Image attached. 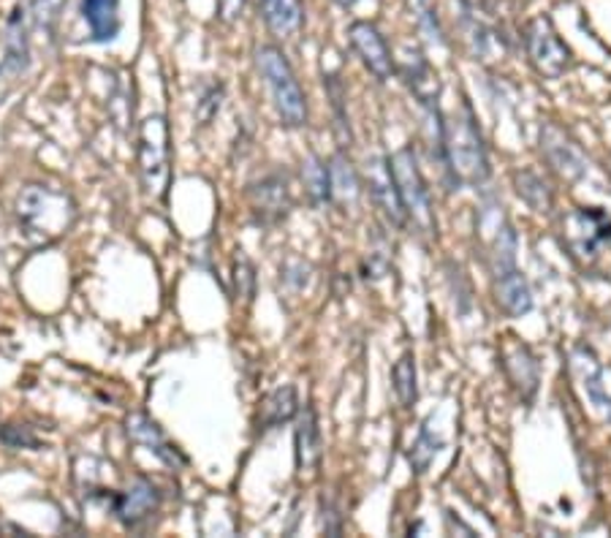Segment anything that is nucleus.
Wrapping results in <instances>:
<instances>
[{"mask_svg":"<svg viewBox=\"0 0 611 538\" xmlns=\"http://www.w3.org/2000/svg\"><path fill=\"white\" fill-rule=\"evenodd\" d=\"M161 508V489L150 478H136L126 493L112 500V511L126 528H139Z\"/></svg>","mask_w":611,"mask_h":538,"instance_id":"11","label":"nucleus"},{"mask_svg":"<svg viewBox=\"0 0 611 538\" xmlns=\"http://www.w3.org/2000/svg\"><path fill=\"white\" fill-rule=\"evenodd\" d=\"M391 177H394V186L400 191L402 207H405L408 221H413V226L419 229L421 234H435L438 221L435 210H432L430 188H426L424 175H421L417 150L413 145H405L402 150H397L394 156L387 158Z\"/></svg>","mask_w":611,"mask_h":538,"instance_id":"3","label":"nucleus"},{"mask_svg":"<svg viewBox=\"0 0 611 538\" xmlns=\"http://www.w3.org/2000/svg\"><path fill=\"white\" fill-rule=\"evenodd\" d=\"M413 11H417L419 28L426 33V39L438 41V44H446L441 31V22H438V11L432 0H413Z\"/></svg>","mask_w":611,"mask_h":538,"instance_id":"28","label":"nucleus"},{"mask_svg":"<svg viewBox=\"0 0 611 538\" xmlns=\"http://www.w3.org/2000/svg\"><path fill=\"white\" fill-rule=\"evenodd\" d=\"M573 362H577V370H581V378H584L587 398L592 400V405L601 408V411L607 413V419L611 422V398H607V392H603L601 368L596 365L592 354L584 351V348H579L577 357H573Z\"/></svg>","mask_w":611,"mask_h":538,"instance_id":"23","label":"nucleus"},{"mask_svg":"<svg viewBox=\"0 0 611 538\" xmlns=\"http://www.w3.org/2000/svg\"><path fill=\"white\" fill-rule=\"evenodd\" d=\"M126 430H128L130 441L139 443V446H145L147 452L156 454V457L161 460L164 465H169L171 471H180L188 465L186 454H182L180 449H177L175 443L166 437L164 430L158 428L150 416H145V413H130L128 422H126Z\"/></svg>","mask_w":611,"mask_h":538,"instance_id":"13","label":"nucleus"},{"mask_svg":"<svg viewBox=\"0 0 611 538\" xmlns=\"http://www.w3.org/2000/svg\"><path fill=\"white\" fill-rule=\"evenodd\" d=\"M367 186H370L372 202H376L378 210H381V215L387 218L391 226L397 229L405 226L408 223L405 207H402L400 191H397L387 158L372 156L370 161H367Z\"/></svg>","mask_w":611,"mask_h":538,"instance_id":"10","label":"nucleus"},{"mask_svg":"<svg viewBox=\"0 0 611 538\" xmlns=\"http://www.w3.org/2000/svg\"><path fill=\"white\" fill-rule=\"evenodd\" d=\"M326 96H329L331 109H335V128H337V139H340V147H351L354 134H351V123H348L346 87H343L340 76L335 74L326 76Z\"/></svg>","mask_w":611,"mask_h":538,"instance_id":"26","label":"nucleus"},{"mask_svg":"<svg viewBox=\"0 0 611 538\" xmlns=\"http://www.w3.org/2000/svg\"><path fill=\"white\" fill-rule=\"evenodd\" d=\"M247 199H251V210L259 218V223H277L281 218H286L291 210L286 175L275 171V175L261 177L256 186H251Z\"/></svg>","mask_w":611,"mask_h":538,"instance_id":"12","label":"nucleus"},{"mask_svg":"<svg viewBox=\"0 0 611 538\" xmlns=\"http://www.w3.org/2000/svg\"><path fill=\"white\" fill-rule=\"evenodd\" d=\"M438 139H441V158L449 167L454 186L478 188L489 180V156L471 104L465 102L454 115H441Z\"/></svg>","mask_w":611,"mask_h":538,"instance_id":"1","label":"nucleus"},{"mask_svg":"<svg viewBox=\"0 0 611 538\" xmlns=\"http://www.w3.org/2000/svg\"><path fill=\"white\" fill-rule=\"evenodd\" d=\"M525 50L533 68L547 80H560L573 63V52L557 33L555 22L547 14L533 17L525 25Z\"/></svg>","mask_w":611,"mask_h":538,"instance_id":"6","label":"nucleus"},{"mask_svg":"<svg viewBox=\"0 0 611 538\" xmlns=\"http://www.w3.org/2000/svg\"><path fill=\"white\" fill-rule=\"evenodd\" d=\"M261 11H264L266 28L277 35V39H291L302 28V3L299 0H259Z\"/></svg>","mask_w":611,"mask_h":538,"instance_id":"21","label":"nucleus"},{"mask_svg":"<svg viewBox=\"0 0 611 538\" xmlns=\"http://www.w3.org/2000/svg\"><path fill=\"white\" fill-rule=\"evenodd\" d=\"M139 171L141 186L152 199L166 202L171 182V147L169 126L161 115H152L141 123L139 131Z\"/></svg>","mask_w":611,"mask_h":538,"instance_id":"4","label":"nucleus"},{"mask_svg":"<svg viewBox=\"0 0 611 538\" xmlns=\"http://www.w3.org/2000/svg\"><path fill=\"white\" fill-rule=\"evenodd\" d=\"M337 6H343V9H354L356 3H359V0H335Z\"/></svg>","mask_w":611,"mask_h":538,"instance_id":"31","label":"nucleus"},{"mask_svg":"<svg viewBox=\"0 0 611 538\" xmlns=\"http://www.w3.org/2000/svg\"><path fill=\"white\" fill-rule=\"evenodd\" d=\"M391 383H394V394L400 400L402 408H411L419 398V387H417V359L413 354H402L400 359L391 368Z\"/></svg>","mask_w":611,"mask_h":538,"instance_id":"24","label":"nucleus"},{"mask_svg":"<svg viewBox=\"0 0 611 538\" xmlns=\"http://www.w3.org/2000/svg\"><path fill=\"white\" fill-rule=\"evenodd\" d=\"M82 14L96 41H112L120 33V0H82Z\"/></svg>","mask_w":611,"mask_h":538,"instance_id":"19","label":"nucleus"},{"mask_svg":"<svg viewBox=\"0 0 611 538\" xmlns=\"http://www.w3.org/2000/svg\"><path fill=\"white\" fill-rule=\"evenodd\" d=\"M302 180H305V188H307V193H310L313 202L316 204L331 202L329 167H326L316 152H310V156H307V161L302 163Z\"/></svg>","mask_w":611,"mask_h":538,"instance_id":"25","label":"nucleus"},{"mask_svg":"<svg viewBox=\"0 0 611 538\" xmlns=\"http://www.w3.org/2000/svg\"><path fill=\"white\" fill-rule=\"evenodd\" d=\"M322 428H318V413L313 403H307L299 411V419H296L294 430V457H296V471L299 476L305 473H313L322 465Z\"/></svg>","mask_w":611,"mask_h":538,"instance_id":"14","label":"nucleus"},{"mask_svg":"<svg viewBox=\"0 0 611 538\" xmlns=\"http://www.w3.org/2000/svg\"><path fill=\"white\" fill-rule=\"evenodd\" d=\"M348 39H351L354 52L361 57L365 68L370 71L378 82L391 80V74L397 71L394 57H391V50L387 39H383V33L378 31L372 22H365V20L351 22V28H348Z\"/></svg>","mask_w":611,"mask_h":538,"instance_id":"8","label":"nucleus"},{"mask_svg":"<svg viewBox=\"0 0 611 538\" xmlns=\"http://www.w3.org/2000/svg\"><path fill=\"white\" fill-rule=\"evenodd\" d=\"M495 303L512 318H519L525 316V313H530L533 294L519 270H508L503 272V275H495Z\"/></svg>","mask_w":611,"mask_h":538,"instance_id":"17","label":"nucleus"},{"mask_svg":"<svg viewBox=\"0 0 611 538\" xmlns=\"http://www.w3.org/2000/svg\"><path fill=\"white\" fill-rule=\"evenodd\" d=\"M503 368L508 372V381L522 392V398L530 400L538 389V362L533 351L522 342H508L501 354Z\"/></svg>","mask_w":611,"mask_h":538,"instance_id":"16","label":"nucleus"},{"mask_svg":"<svg viewBox=\"0 0 611 538\" xmlns=\"http://www.w3.org/2000/svg\"><path fill=\"white\" fill-rule=\"evenodd\" d=\"M329 188H331V202L340 204L343 210H356L361 197V182L356 175L351 161H348L343 152H337L329 161Z\"/></svg>","mask_w":611,"mask_h":538,"instance_id":"18","label":"nucleus"},{"mask_svg":"<svg viewBox=\"0 0 611 538\" xmlns=\"http://www.w3.org/2000/svg\"><path fill=\"white\" fill-rule=\"evenodd\" d=\"M441 446H443V443L435 441V437L430 435V430L421 428L417 443H413V449H411V465H413V471L424 473L426 468H430L432 457H435V452Z\"/></svg>","mask_w":611,"mask_h":538,"instance_id":"27","label":"nucleus"},{"mask_svg":"<svg viewBox=\"0 0 611 538\" xmlns=\"http://www.w3.org/2000/svg\"><path fill=\"white\" fill-rule=\"evenodd\" d=\"M562 242L577 259H596L611 245V218L598 207H579L562 221Z\"/></svg>","mask_w":611,"mask_h":538,"instance_id":"7","label":"nucleus"},{"mask_svg":"<svg viewBox=\"0 0 611 538\" xmlns=\"http://www.w3.org/2000/svg\"><path fill=\"white\" fill-rule=\"evenodd\" d=\"M234 286H236V297L251 303L253 292H256V275H253L251 259L242 256V253H236L234 256Z\"/></svg>","mask_w":611,"mask_h":538,"instance_id":"29","label":"nucleus"},{"mask_svg":"<svg viewBox=\"0 0 611 538\" xmlns=\"http://www.w3.org/2000/svg\"><path fill=\"white\" fill-rule=\"evenodd\" d=\"M514 186L516 193H519L536 212H549L551 204H555V193H551V188L544 182V177L536 175V171H516Z\"/></svg>","mask_w":611,"mask_h":538,"instance_id":"22","label":"nucleus"},{"mask_svg":"<svg viewBox=\"0 0 611 538\" xmlns=\"http://www.w3.org/2000/svg\"><path fill=\"white\" fill-rule=\"evenodd\" d=\"M256 63L261 76H264L266 87L272 93V102H275L277 115H281L283 126L299 128L307 123V98L302 91L299 80H296L294 68L286 61L277 46H261L256 52Z\"/></svg>","mask_w":611,"mask_h":538,"instance_id":"2","label":"nucleus"},{"mask_svg":"<svg viewBox=\"0 0 611 538\" xmlns=\"http://www.w3.org/2000/svg\"><path fill=\"white\" fill-rule=\"evenodd\" d=\"M541 152L549 167L566 180H579L587 175V158L581 156L579 145L555 123L541 126Z\"/></svg>","mask_w":611,"mask_h":538,"instance_id":"9","label":"nucleus"},{"mask_svg":"<svg viewBox=\"0 0 611 538\" xmlns=\"http://www.w3.org/2000/svg\"><path fill=\"white\" fill-rule=\"evenodd\" d=\"M299 411V400H296V389L291 387H277L275 392L266 394L261 400V411H259V428L261 430H272L281 428V424L291 422Z\"/></svg>","mask_w":611,"mask_h":538,"instance_id":"20","label":"nucleus"},{"mask_svg":"<svg viewBox=\"0 0 611 538\" xmlns=\"http://www.w3.org/2000/svg\"><path fill=\"white\" fill-rule=\"evenodd\" d=\"M402 80H405V85L411 87V93L417 96V102L424 106L426 112H438L441 109V80H438V74L432 71L430 63L421 57V52H413V55H408V61L400 66Z\"/></svg>","mask_w":611,"mask_h":538,"instance_id":"15","label":"nucleus"},{"mask_svg":"<svg viewBox=\"0 0 611 538\" xmlns=\"http://www.w3.org/2000/svg\"><path fill=\"white\" fill-rule=\"evenodd\" d=\"M17 210H20L22 223L41 236L63 234L74 221V202L69 193L55 191L50 186H28L20 193Z\"/></svg>","mask_w":611,"mask_h":538,"instance_id":"5","label":"nucleus"},{"mask_svg":"<svg viewBox=\"0 0 611 538\" xmlns=\"http://www.w3.org/2000/svg\"><path fill=\"white\" fill-rule=\"evenodd\" d=\"M215 3H218V17H221L225 25H231V22H236L242 14H245V0H215Z\"/></svg>","mask_w":611,"mask_h":538,"instance_id":"30","label":"nucleus"}]
</instances>
